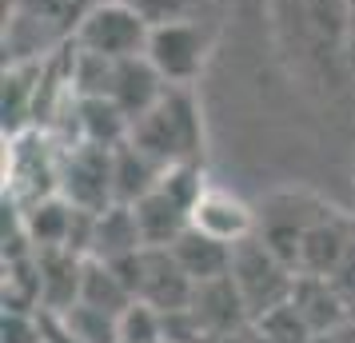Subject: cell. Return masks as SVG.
<instances>
[{"instance_id": "cell-1", "label": "cell", "mask_w": 355, "mask_h": 343, "mask_svg": "<svg viewBox=\"0 0 355 343\" xmlns=\"http://www.w3.org/2000/svg\"><path fill=\"white\" fill-rule=\"evenodd\" d=\"M136 148H144L164 168L172 164H200L204 160V112L192 84H172L152 108H148L128 136Z\"/></svg>"}, {"instance_id": "cell-2", "label": "cell", "mask_w": 355, "mask_h": 343, "mask_svg": "<svg viewBox=\"0 0 355 343\" xmlns=\"http://www.w3.org/2000/svg\"><path fill=\"white\" fill-rule=\"evenodd\" d=\"M295 276L300 272L279 260L259 236H248V240H240L232 247V279H236L252 319L284 308L291 299V292H295Z\"/></svg>"}, {"instance_id": "cell-3", "label": "cell", "mask_w": 355, "mask_h": 343, "mask_svg": "<svg viewBox=\"0 0 355 343\" xmlns=\"http://www.w3.org/2000/svg\"><path fill=\"white\" fill-rule=\"evenodd\" d=\"M148 36H152V20L136 4L100 0L88 12H80L72 44L84 52H96V56H108V60H128V56H144Z\"/></svg>"}, {"instance_id": "cell-4", "label": "cell", "mask_w": 355, "mask_h": 343, "mask_svg": "<svg viewBox=\"0 0 355 343\" xmlns=\"http://www.w3.org/2000/svg\"><path fill=\"white\" fill-rule=\"evenodd\" d=\"M76 0H20L4 24V52H12V60H44L64 36L76 33Z\"/></svg>"}, {"instance_id": "cell-5", "label": "cell", "mask_w": 355, "mask_h": 343, "mask_svg": "<svg viewBox=\"0 0 355 343\" xmlns=\"http://www.w3.org/2000/svg\"><path fill=\"white\" fill-rule=\"evenodd\" d=\"M144 56L160 68V76L168 84H192L196 88L204 60H208V36L196 20H156Z\"/></svg>"}, {"instance_id": "cell-6", "label": "cell", "mask_w": 355, "mask_h": 343, "mask_svg": "<svg viewBox=\"0 0 355 343\" xmlns=\"http://www.w3.org/2000/svg\"><path fill=\"white\" fill-rule=\"evenodd\" d=\"M60 196L84 212H104L116 204L112 192V148L72 144L60 156Z\"/></svg>"}, {"instance_id": "cell-7", "label": "cell", "mask_w": 355, "mask_h": 343, "mask_svg": "<svg viewBox=\"0 0 355 343\" xmlns=\"http://www.w3.org/2000/svg\"><path fill=\"white\" fill-rule=\"evenodd\" d=\"M192 228H200L204 236L220 240V244L236 247L240 240L256 236L259 212L243 196H236V192H227V188L208 184V188L200 192V200H196V208H192Z\"/></svg>"}, {"instance_id": "cell-8", "label": "cell", "mask_w": 355, "mask_h": 343, "mask_svg": "<svg viewBox=\"0 0 355 343\" xmlns=\"http://www.w3.org/2000/svg\"><path fill=\"white\" fill-rule=\"evenodd\" d=\"M36 252V272H40V304L49 311H68L80 299V279H84V260L72 247H33Z\"/></svg>"}, {"instance_id": "cell-9", "label": "cell", "mask_w": 355, "mask_h": 343, "mask_svg": "<svg viewBox=\"0 0 355 343\" xmlns=\"http://www.w3.org/2000/svg\"><path fill=\"white\" fill-rule=\"evenodd\" d=\"M192 315L200 319L204 335H232L236 327H243L248 319H252L240 288H236V279H232V272L220 276V279H204V283H196Z\"/></svg>"}, {"instance_id": "cell-10", "label": "cell", "mask_w": 355, "mask_h": 343, "mask_svg": "<svg viewBox=\"0 0 355 343\" xmlns=\"http://www.w3.org/2000/svg\"><path fill=\"white\" fill-rule=\"evenodd\" d=\"M291 308L304 315L311 335H331L336 327L352 319V308L339 292L331 276H295V292H291Z\"/></svg>"}, {"instance_id": "cell-11", "label": "cell", "mask_w": 355, "mask_h": 343, "mask_svg": "<svg viewBox=\"0 0 355 343\" xmlns=\"http://www.w3.org/2000/svg\"><path fill=\"white\" fill-rule=\"evenodd\" d=\"M172 84L160 76V68L152 64L148 56H128V60H116V72H112V92L108 96L124 108L132 124L156 104V100L168 92Z\"/></svg>"}, {"instance_id": "cell-12", "label": "cell", "mask_w": 355, "mask_h": 343, "mask_svg": "<svg viewBox=\"0 0 355 343\" xmlns=\"http://www.w3.org/2000/svg\"><path fill=\"white\" fill-rule=\"evenodd\" d=\"M80 212L84 208L68 204L60 192L33 200L28 212H20V224H24L28 247H72V236H76ZM72 252H76V247H72Z\"/></svg>"}, {"instance_id": "cell-13", "label": "cell", "mask_w": 355, "mask_h": 343, "mask_svg": "<svg viewBox=\"0 0 355 343\" xmlns=\"http://www.w3.org/2000/svg\"><path fill=\"white\" fill-rule=\"evenodd\" d=\"M76 112V144L116 148L132 136V120L112 96H72Z\"/></svg>"}, {"instance_id": "cell-14", "label": "cell", "mask_w": 355, "mask_h": 343, "mask_svg": "<svg viewBox=\"0 0 355 343\" xmlns=\"http://www.w3.org/2000/svg\"><path fill=\"white\" fill-rule=\"evenodd\" d=\"M144 236H140V224H136V208L132 204H112L96 212L92 220V240H88V256L92 260H124L132 252H140Z\"/></svg>"}, {"instance_id": "cell-15", "label": "cell", "mask_w": 355, "mask_h": 343, "mask_svg": "<svg viewBox=\"0 0 355 343\" xmlns=\"http://www.w3.org/2000/svg\"><path fill=\"white\" fill-rule=\"evenodd\" d=\"M132 208H136V224H140V236H144L148 247H172L184 231L192 228V212L180 200L168 196L164 188H152Z\"/></svg>"}, {"instance_id": "cell-16", "label": "cell", "mask_w": 355, "mask_h": 343, "mask_svg": "<svg viewBox=\"0 0 355 343\" xmlns=\"http://www.w3.org/2000/svg\"><path fill=\"white\" fill-rule=\"evenodd\" d=\"M164 176V164L152 160L144 148H136L132 140L112 148V192L116 204H136L144 200Z\"/></svg>"}, {"instance_id": "cell-17", "label": "cell", "mask_w": 355, "mask_h": 343, "mask_svg": "<svg viewBox=\"0 0 355 343\" xmlns=\"http://www.w3.org/2000/svg\"><path fill=\"white\" fill-rule=\"evenodd\" d=\"M44 60H12L4 68V132L20 136L33 120V100L40 96Z\"/></svg>"}, {"instance_id": "cell-18", "label": "cell", "mask_w": 355, "mask_h": 343, "mask_svg": "<svg viewBox=\"0 0 355 343\" xmlns=\"http://www.w3.org/2000/svg\"><path fill=\"white\" fill-rule=\"evenodd\" d=\"M172 256H176L180 267H184L196 283H204V279H220V276L232 272V244H220V240L204 236L200 228L184 231L176 244H172Z\"/></svg>"}, {"instance_id": "cell-19", "label": "cell", "mask_w": 355, "mask_h": 343, "mask_svg": "<svg viewBox=\"0 0 355 343\" xmlns=\"http://www.w3.org/2000/svg\"><path fill=\"white\" fill-rule=\"evenodd\" d=\"M132 299V288L124 283V276L116 272L108 260H84V279H80V304H92V308L100 311H112V315H120V311L128 308Z\"/></svg>"}, {"instance_id": "cell-20", "label": "cell", "mask_w": 355, "mask_h": 343, "mask_svg": "<svg viewBox=\"0 0 355 343\" xmlns=\"http://www.w3.org/2000/svg\"><path fill=\"white\" fill-rule=\"evenodd\" d=\"M60 331L68 343H120V315L76 299L68 311H60Z\"/></svg>"}, {"instance_id": "cell-21", "label": "cell", "mask_w": 355, "mask_h": 343, "mask_svg": "<svg viewBox=\"0 0 355 343\" xmlns=\"http://www.w3.org/2000/svg\"><path fill=\"white\" fill-rule=\"evenodd\" d=\"M168 335L164 327V311H156L144 299H132L128 308L120 311V340L124 343H160Z\"/></svg>"}, {"instance_id": "cell-22", "label": "cell", "mask_w": 355, "mask_h": 343, "mask_svg": "<svg viewBox=\"0 0 355 343\" xmlns=\"http://www.w3.org/2000/svg\"><path fill=\"white\" fill-rule=\"evenodd\" d=\"M0 340H4V343H49V335H44V324L36 319L33 311L4 308V319H0Z\"/></svg>"}, {"instance_id": "cell-23", "label": "cell", "mask_w": 355, "mask_h": 343, "mask_svg": "<svg viewBox=\"0 0 355 343\" xmlns=\"http://www.w3.org/2000/svg\"><path fill=\"white\" fill-rule=\"evenodd\" d=\"M343 60L355 68V4H352V20H347V44H343Z\"/></svg>"}, {"instance_id": "cell-24", "label": "cell", "mask_w": 355, "mask_h": 343, "mask_svg": "<svg viewBox=\"0 0 355 343\" xmlns=\"http://www.w3.org/2000/svg\"><path fill=\"white\" fill-rule=\"evenodd\" d=\"M160 343H176V340H168V335H164V340H160Z\"/></svg>"}, {"instance_id": "cell-25", "label": "cell", "mask_w": 355, "mask_h": 343, "mask_svg": "<svg viewBox=\"0 0 355 343\" xmlns=\"http://www.w3.org/2000/svg\"><path fill=\"white\" fill-rule=\"evenodd\" d=\"M120 343H124V340H120Z\"/></svg>"}]
</instances>
